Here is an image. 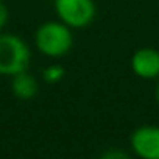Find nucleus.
I'll use <instances>...</instances> for the list:
<instances>
[{
  "label": "nucleus",
  "instance_id": "1a4fd4ad",
  "mask_svg": "<svg viewBox=\"0 0 159 159\" xmlns=\"http://www.w3.org/2000/svg\"><path fill=\"white\" fill-rule=\"evenodd\" d=\"M105 159H123L128 157V154H125L123 151H108L106 154H103Z\"/></svg>",
  "mask_w": 159,
  "mask_h": 159
},
{
  "label": "nucleus",
  "instance_id": "f257e3e1",
  "mask_svg": "<svg viewBox=\"0 0 159 159\" xmlns=\"http://www.w3.org/2000/svg\"><path fill=\"white\" fill-rule=\"evenodd\" d=\"M36 48L48 58H61L73 47L72 28L61 20L44 22L34 33Z\"/></svg>",
  "mask_w": 159,
  "mask_h": 159
},
{
  "label": "nucleus",
  "instance_id": "f03ea898",
  "mask_svg": "<svg viewBox=\"0 0 159 159\" xmlns=\"http://www.w3.org/2000/svg\"><path fill=\"white\" fill-rule=\"evenodd\" d=\"M31 52L27 42L16 34H0V75L14 76L28 70Z\"/></svg>",
  "mask_w": 159,
  "mask_h": 159
},
{
  "label": "nucleus",
  "instance_id": "20e7f679",
  "mask_svg": "<svg viewBox=\"0 0 159 159\" xmlns=\"http://www.w3.org/2000/svg\"><path fill=\"white\" fill-rule=\"evenodd\" d=\"M131 150L142 159H159V126L143 125L133 131L129 137Z\"/></svg>",
  "mask_w": 159,
  "mask_h": 159
},
{
  "label": "nucleus",
  "instance_id": "423d86ee",
  "mask_svg": "<svg viewBox=\"0 0 159 159\" xmlns=\"http://www.w3.org/2000/svg\"><path fill=\"white\" fill-rule=\"evenodd\" d=\"M13 78L11 81V91L14 94V97H17L19 100H31L33 97H36L38 94V81L33 75H30L27 70L20 72Z\"/></svg>",
  "mask_w": 159,
  "mask_h": 159
},
{
  "label": "nucleus",
  "instance_id": "6e6552de",
  "mask_svg": "<svg viewBox=\"0 0 159 159\" xmlns=\"http://www.w3.org/2000/svg\"><path fill=\"white\" fill-rule=\"evenodd\" d=\"M8 8H7V5L0 0V30H2L5 25H7V22H8Z\"/></svg>",
  "mask_w": 159,
  "mask_h": 159
},
{
  "label": "nucleus",
  "instance_id": "9d476101",
  "mask_svg": "<svg viewBox=\"0 0 159 159\" xmlns=\"http://www.w3.org/2000/svg\"><path fill=\"white\" fill-rule=\"evenodd\" d=\"M154 97H156V102H157V105H159V84L156 86V92H154Z\"/></svg>",
  "mask_w": 159,
  "mask_h": 159
},
{
  "label": "nucleus",
  "instance_id": "7ed1b4c3",
  "mask_svg": "<svg viewBox=\"0 0 159 159\" xmlns=\"http://www.w3.org/2000/svg\"><path fill=\"white\" fill-rule=\"evenodd\" d=\"M55 13L70 28H84L92 24L97 14L94 0H55Z\"/></svg>",
  "mask_w": 159,
  "mask_h": 159
},
{
  "label": "nucleus",
  "instance_id": "0eeeda50",
  "mask_svg": "<svg viewBox=\"0 0 159 159\" xmlns=\"http://www.w3.org/2000/svg\"><path fill=\"white\" fill-rule=\"evenodd\" d=\"M66 76V69L61 64H50L42 70V80L48 84H56Z\"/></svg>",
  "mask_w": 159,
  "mask_h": 159
},
{
  "label": "nucleus",
  "instance_id": "39448f33",
  "mask_svg": "<svg viewBox=\"0 0 159 159\" xmlns=\"http://www.w3.org/2000/svg\"><path fill=\"white\" fill-rule=\"evenodd\" d=\"M131 70L142 80H153L159 76V50L153 47H142L131 56Z\"/></svg>",
  "mask_w": 159,
  "mask_h": 159
}]
</instances>
